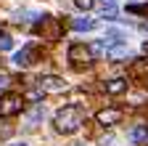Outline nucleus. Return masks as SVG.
I'll use <instances>...</instances> for the list:
<instances>
[{
  "instance_id": "nucleus-2",
  "label": "nucleus",
  "mask_w": 148,
  "mask_h": 146,
  "mask_svg": "<svg viewBox=\"0 0 148 146\" xmlns=\"http://www.w3.org/2000/svg\"><path fill=\"white\" fill-rule=\"evenodd\" d=\"M21 104H24L21 96L3 93V96H0V117H13V114H18V112H21Z\"/></svg>"
},
{
  "instance_id": "nucleus-14",
  "label": "nucleus",
  "mask_w": 148,
  "mask_h": 146,
  "mask_svg": "<svg viewBox=\"0 0 148 146\" xmlns=\"http://www.w3.org/2000/svg\"><path fill=\"white\" fill-rule=\"evenodd\" d=\"M143 51H145V53H148V43H145V45H143Z\"/></svg>"
},
{
  "instance_id": "nucleus-12",
  "label": "nucleus",
  "mask_w": 148,
  "mask_h": 146,
  "mask_svg": "<svg viewBox=\"0 0 148 146\" xmlns=\"http://www.w3.org/2000/svg\"><path fill=\"white\" fill-rule=\"evenodd\" d=\"M130 13H148V6H127Z\"/></svg>"
},
{
  "instance_id": "nucleus-6",
  "label": "nucleus",
  "mask_w": 148,
  "mask_h": 146,
  "mask_svg": "<svg viewBox=\"0 0 148 146\" xmlns=\"http://www.w3.org/2000/svg\"><path fill=\"white\" fill-rule=\"evenodd\" d=\"M95 120L101 125H116L122 120V112H119V109H101V112L95 114Z\"/></svg>"
},
{
  "instance_id": "nucleus-1",
  "label": "nucleus",
  "mask_w": 148,
  "mask_h": 146,
  "mask_svg": "<svg viewBox=\"0 0 148 146\" xmlns=\"http://www.w3.org/2000/svg\"><path fill=\"white\" fill-rule=\"evenodd\" d=\"M82 122H85V112H82L77 104H69V106L58 109L56 117H53L56 130H58V133H66V136H69V133H77Z\"/></svg>"
},
{
  "instance_id": "nucleus-13",
  "label": "nucleus",
  "mask_w": 148,
  "mask_h": 146,
  "mask_svg": "<svg viewBox=\"0 0 148 146\" xmlns=\"http://www.w3.org/2000/svg\"><path fill=\"white\" fill-rule=\"evenodd\" d=\"M5 85H8V77H5V75H3V72H0V90H3V88H5Z\"/></svg>"
},
{
  "instance_id": "nucleus-3",
  "label": "nucleus",
  "mask_w": 148,
  "mask_h": 146,
  "mask_svg": "<svg viewBox=\"0 0 148 146\" xmlns=\"http://www.w3.org/2000/svg\"><path fill=\"white\" fill-rule=\"evenodd\" d=\"M69 61H71V64H90V61H92L90 45H85V43L71 45V48H69Z\"/></svg>"
},
{
  "instance_id": "nucleus-15",
  "label": "nucleus",
  "mask_w": 148,
  "mask_h": 146,
  "mask_svg": "<svg viewBox=\"0 0 148 146\" xmlns=\"http://www.w3.org/2000/svg\"><path fill=\"white\" fill-rule=\"evenodd\" d=\"M13 146H27V143H13Z\"/></svg>"
},
{
  "instance_id": "nucleus-10",
  "label": "nucleus",
  "mask_w": 148,
  "mask_h": 146,
  "mask_svg": "<svg viewBox=\"0 0 148 146\" xmlns=\"http://www.w3.org/2000/svg\"><path fill=\"white\" fill-rule=\"evenodd\" d=\"M11 48H13V40L8 35H0V51H11Z\"/></svg>"
},
{
  "instance_id": "nucleus-9",
  "label": "nucleus",
  "mask_w": 148,
  "mask_h": 146,
  "mask_svg": "<svg viewBox=\"0 0 148 146\" xmlns=\"http://www.w3.org/2000/svg\"><path fill=\"white\" fill-rule=\"evenodd\" d=\"M130 138H132L135 143H148V125H138V127H132Z\"/></svg>"
},
{
  "instance_id": "nucleus-4",
  "label": "nucleus",
  "mask_w": 148,
  "mask_h": 146,
  "mask_svg": "<svg viewBox=\"0 0 148 146\" xmlns=\"http://www.w3.org/2000/svg\"><path fill=\"white\" fill-rule=\"evenodd\" d=\"M37 85H40V93L45 90V93H61V90H66V82L61 77H56V75H45L37 80Z\"/></svg>"
},
{
  "instance_id": "nucleus-11",
  "label": "nucleus",
  "mask_w": 148,
  "mask_h": 146,
  "mask_svg": "<svg viewBox=\"0 0 148 146\" xmlns=\"http://www.w3.org/2000/svg\"><path fill=\"white\" fill-rule=\"evenodd\" d=\"M74 6L82 8V11H90L92 6H95V0H74Z\"/></svg>"
},
{
  "instance_id": "nucleus-5",
  "label": "nucleus",
  "mask_w": 148,
  "mask_h": 146,
  "mask_svg": "<svg viewBox=\"0 0 148 146\" xmlns=\"http://www.w3.org/2000/svg\"><path fill=\"white\" fill-rule=\"evenodd\" d=\"M34 59H37V53H34L32 48H24V51H16L13 64H16V66H21V69H27V66L34 64Z\"/></svg>"
},
{
  "instance_id": "nucleus-8",
  "label": "nucleus",
  "mask_w": 148,
  "mask_h": 146,
  "mask_svg": "<svg viewBox=\"0 0 148 146\" xmlns=\"http://www.w3.org/2000/svg\"><path fill=\"white\" fill-rule=\"evenodd\" d=\"M71 27L77 29V32H90V29H95V27H98V19H74Z\"/></svg>"
},
{
  "instance_id": "nucleus-7",
  "label": "nucleus",
  "mask_w": 148,
  "mask_h": 146,
  "mask_svg": "<svg viewBox=\"0 0 148 146\" xmlns=\"http://www.w3.org/2000/svg\"><path fill=\"white\" fill-rule=\"evenodd\" d=\"M124 90H127V80L124 77H114V80L106 82V93H111V96H119Z\"/></svg>"
}]
</instances>
